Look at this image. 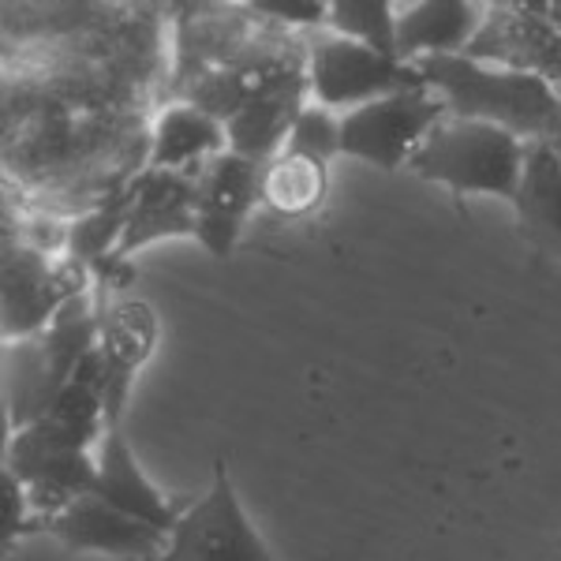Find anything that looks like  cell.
Returning <instances> with one entry per match:
<instances>
[{
	"instance_id": "1",
	"label": "cell",
	"mask_w": 561,
	"mask_h": 561,
	"mask_svg": "<svg viewBox=\"0 0 561 561\" xmlns=\"http://www.w3.org/2000/svg\"><path fill=\"white\" fill-rule=\"evenodd\" d=\"M423 83L449 105V116L497 124L524 142H554L561 135V98L531 71L479 65L468 57L415 60Z\"/></svg>"
},
{
	"instance_id": "2",
	"label": "cell",
	"mask_w": 561,
	"mask_h": 561,
	"mask_svg": "<svg viewBox=\"0 0 561 561\" xmlns=\"http://www.w3.org/2000/svg\"><path fill=\"white\" fill-rule=\"evenodd\" d=\"M531 142L520 135L497 128V124L446 116L420 150L412 153L409 169L431 184L449 187L460 195H494L513 203L520 192L524 165H528Z\"/></svg>"
},
{
	"instance_id": "3",
	"label": "cell",
	"mask_w": 561,
	"mask_h": 561,
	"mask_svg": "<svg viewBox=\"0 0 561 561\" xmlns=\"http://www.w3.org/2000/svg\"><path fill=\"white\" fill-rule=\"evenodd\" d=\"M449 116V105L431 87H412L378 98L341 116V153L378 165L382 173L409 169L420 142Z\"/></svg>"
},
{
	"instance_id": "4",
	"label": "cell",
	"mask_w": 561,
	"mask_h": 561,
	"mask_svg": "<svg viewBox=\"0 0 561 561\" xmlns=\"http://www.w3.org/2000/svg\"><path fill=\"white\" fill-rule=\"evenodd\" d=\"M158 561H280L262 542L255 524L248 520V513H243L225 457L214 460L210 491L198 497V502H192V510L180 517L173 536H169V550ZM314 561H333V558H314Z\"/></svg>"
},
{
	"instance_id": "5",
	"label": "cell",
	"mask_w": 561,
	"mask_h": 561,
	"mask_svg": "<svg viewBox=\"0 0 561 561\" xmlns=\"http://www.w3.org/2000/svg\"><path fill=\"white\" fill-rule=\"evenodd\" d=\"M307 83H311L314 105L330 108H352L378 102V98L401 94L412 87H427L415 65H404L397 57H382V53L367 49L359 42L337 38V34H322L311 42L307 53Z\"/></svg>"
},
{
	"instance_id": "6",
	"label": "cell",
	"mask_w": 561,
	"mask_h": 561,
	"mask_svg": "<svg viewBox=\"0 0 561 561\" xmlns=\"http://www.w3.org/2000/svg\"><path fill=\"white\" fill-rule=\"evenodd\" d=\"M195 195L198 180L192 173H158V169H142L128 184V221H124V237L116 243L113 270L102 285H128L131 270L128 259L139 248L153 240L169 237H192L198 232L195 221Z\"/></svg>"
},
{
	"instance_id": "7",
	"label": "cell",
	"mask_w": 561,
	"mask_h": 561,
	"mask_svg": "<svg viewBox=\"0 0 561 561\" xmlns=\"http://www.w3.org/2000/svg\"><path fill=\"white\" fill-rule=\"evenodd\" d=\"M34 531L53 536L71 554H105L121 561H158L169 550V531L135 520L131 513L108 505L105 497L83 494L65 513L38 520Z\"/></svg>"
},
{
	"instance_id": "8",
	"label": "cell",
	"mask_w": 561,
	"mask_h": 561,
	"mask_svg": "<svg viewBox=\"0 0 561 561\" xmlns=\"http://www.w3.org/2000/svg\"><path fill=\"white\" fill-rule=\"evenodd\" d=\"M198 195H195V221H198V248L210 259H229L237 240L248 225L251 210L262 198V165L225 150L195 169Z\"/></svg>"
},
{
	"instance_id": "9",
	"label": "cell",
	"mask_w": 561,
	"mask_h": 561,
	"mask_svg": "<svg viewBox=\"0 0 561 561\" xmlns=\"http://www.w3.org/2000/svg\"><path fill=\"white\" fill-rule=\"evenodd\" d=\"M87 293L79 262L49 266L34 248H15L4 259V337L31 341L53 325L71 296Z\"/></svg>"
},
{
	"instance_id": "10",
	"label": "cell",
	"mask_w": 561,
	"mask_h": 561,
	"mask_svg": "<svg viewBox=\"0 0 561 561\" xmlns=\"http://www.w3.org/2000/svg\"><path fill=\"white\" fill-rule=\"evenodd\" d=\"M4 468H12L31 494L34 524L65 513L83 494H94L98 483V460H90V454L57 449L31 431H15Z\"/></svg>"
},
{
	"instance_id": "11",
	"label": "cell",
	"mask_w": 561,
	"mask_h": 561,
	"mask_svg": "<svg viewBox=\"0 0 561 561\" xmlns=\"http://www.w3.org/2000/svg\"><path fill=\"white\" fill-rule=\"evenodd\" d=\"M158 345V314L147 300H124L102 311V330H98V348H102L108 382H105V423L121 427L124 409H128L135 370L153 356Z\"/></svg>"
},
{
	"instance_id": "12",
	"label": "cell",
	"mask_w": 561,
	"mask_h": 561,
	"mask_svg": "<svg viewBox=\"0 0 561 561\" xmlns=\"http://www.w3.org/2000/svg\"><path fill=\"white\" fill-rule=\"evenodd\" d=\"M94 494L105 497V502L116 505V510L131 513L135 520H147V524H153V528L169 531V536H173L180 517H184L195 502V497H165L158 486L150 483L147 472H142L139 460H135V454H131L124 427H108L102 446H98Z\"/></svg>"
},
{
	"instance_id": "13",
	"label": "cell",
	"mask_w": 561,
	"mask_h": 561,
	"mask_svg": "<svg viewBox=\"0 0 561 561\" xmlns=\"http://www.w3.org/2000/svg\"><path fill=\"white\" fill-rule=\"evenodd\" d=\"M554 34L558 31L542 15L539 0H505V4L483 8V23H479L476 38L468 42V49L460 57L536 76Z\"/></svg>"
},
{
	"instance_id": "14",
	"label": "cell",
	"mask_w": 561,
	"mask_h": 561,
	"mask_svg": "<svg viewBox=\"0 0 561 561\" xmlns=\"http://www.w3.org/2000/svg\"><path fill=\"white\" fill-rule=\"evenodd\" d=\"M311 94L307 71H288L285 79H277L270 90H262L259 98H251L248 105L225 124L229 135V150L240 158L255 161V165H270L280 150H285L288 135H293L296 121L307 108L304 98Z\"/></svg>"
},
{
	"instance_id": "15",
	"label": "cell",
	"mask_w": 561,
	"mask_h": 561,
	"mask_svg": "<svg viewBox=\"0 0 561 561\" xmlns=\"http://www.w3.org/2000/svg\"><path fill=\"white\" fill-rule=\"evenodd\" d=\"M479 8L472 0H420L404 15H397V53L404 65L427 57H460L476 38Z\"/></svg>"
},
{
	"instance_id": "16",
	"label": "cell",
	"mask_w": 561,
	"mask_h": 561,
	"mask_svg": "<svg viewBox=\"0 0 561 561\" xmlns=\"http://www.w3.org/2000/svg\"><path fill=\"white\" fill-rule=\"evenodd\" d=\"M513 210L520 237L547 259L561 262V158L554 142H531Z\"/></svg>"
},
{
	"instance_id": "17",
	"label": "cell",
	"mask_w": 561,
	"mask_h": 561,
	"mask_svg": "<svg viewBox=\"0 0 561 561\" xmlns=\"http://www.w3.org/2000/svg\"><path fill=\"white\" fill-rule=\"evenodd\" d=\"M229 150V135L225 124L217 116L203 113L198 105H169L158 116L150 135V153H147V169L158 173H187V165L198 161H210L217 153Z\"/></svg>"
},
{
	"instance_id": "18",
	"label": "cell",
	"mask_w": 561,
	"mask_h": 561,
	"mask_svg": "<svg viewBox=\"0 0 561 561\" xmlns=\"http://www.w3.org/2000/svg\"><path fill=\"white\" fill-rule=\"evenodd\" d=\"M330 192V165L277 153L262 165V203L280 217H307L325 203Z\"/></svg>"
},
{
	"instance_id": "19",
	"label": "cell",
	"mask_w": 561,
	"mask_h": 561,
	"mask_svg": "<svg viewBox=\"0 0 561 561\" xmlns=\"http://www.w3.org/2000/svg\"><path fill=\"white\" fill-rule=\"evenodd\" d=\"M337 38L359 42L367 49L397 57V15L389 0H330V20H325Z\"/></svg>"
},
{
	"instance_id": "20",
	"label": "cell",
	"mask_w": 561,
	"mask_h": 561,
	"mask_svg": "<svg viewBox=\"0 0 561 561\" xmlns=\"http://www.w3.org/2000/svg\"><path fill=\"white\" fill-rule=\"evenodd\" d=\"M280 153L330 165L333 158H341V116L322 105H307Z\"/></svg>"
},
{
	"instance_id": "21",
	"label": "cell",
	"mask_w": 561,
	"mask_h": 561,
	"mask_svg": "<svg viewBox=\"0 0 561 561\" xmlns=\"http://www.w3.org/2000/svg\"><path fill=\"white\" fill-rule=\"evenodd\" d=\"M0 502H4V550L12 547L15 539L31 536L34 531V517H31V494H26V486L20 483V476L12 472V468H4V476H0Z\"/></svg>"
},
{
	"instance_id": "22",
	"label": "cell",
	"mask_w": 561,
	"mask_h": 561,
	"mask_svg": "<svg viewBox=\"0 0 561 561\" xmlns=\"http://www.w3.org/2000/svg\"><path fill=\"white\" fill-rule=\"evenodd\" d=\"M243 8L262 15V20H274L285 26H322L330 20V4L325 0H251Z\"/></svg>"
},
{
	"instance_id": "23",
	"label": "cell",
	"mask_w": 561,
	"mask_h": 561,
	"mask_svg": "<svg viewBox=\"0 0 561 561\" xmlns=\"http://www.w3.org/2000/svg\"><path fill=\"white\" fill-rule=\"evenodd\" d=\"M536 76L542 79V83H550L554 90H561V31L554 34V42L547 45V53H542Z\"/></svg>"
},
{
	"instance_id": "24",
	"label": "cell",
	"mask_w": 561,
	"mask_h": 561,
	"mask_svg": "<svg viewBox=\"0 0 561 561\" xmlns=\"http://www.w3.org/2000/svg\"><path fill=\"white\" fill-rule=\"evenodd\" d=\"M539 8H542V15L550 20V26L561 31V0H539Z\"/></svg>"
},
{
	"instance_id": "25",
	"label": "cell",
	"mask_w": 561,
	"mask_h": 561,
	"mask_svg": "<svg viewBox=\"0 0 561 561\" xmlns=\"http://www.w3.org/2000/svg\"><path fill=\"white\" fill-rule=\"evenodd\" d=\"M554 150H558V158H561V135H558V139H554Z\"/></svg>"
},
{
	"instance_id": "26",
	"label": "cell",
	"mask_w": 561,
	"mask_h": 561,
	"mask_svg": "<svg viewBox=\"0 0 561 561\" xmlns=\"http://www.w3.org/2000/svg\"><path fill=\"white\" fill-rule=\"evenodd\" d=\"M558 98H561V90H558Z\"/></svg>"
},
{
	"instance_id": "27",
	"label": "cell",
	"mask_w": 561,
	"mask_h": 561,
	"mask_svg": "<svg viewBox=\"0 0 561 561\" xmlns=\"http://www.w3.org/2000/svg\"><path fill=\"white\" fill-rule=\"evenodd\" d=\"M558 542H561V539H558Z\"/></svg>"
}]
</instances>
